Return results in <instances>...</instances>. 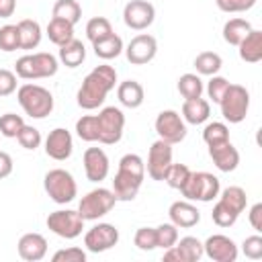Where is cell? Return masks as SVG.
I'll use <instances>...</instances> for the list:
<instances>
[{"label": "cell", "instance_id": "51", "mask_svg": "<svg viewBox=\"0 0 262 262\" xmlns=\"http://www.w3.org/2000/svg\"><path fill=\"white\" fill-rule=\"evenodd\" d=\"M16 10V0H0V18H10Z\"/></svg>", "mask_w": 262, "mask_h": 262}, {"label": "cell", "instance_id": "29", "mask_svg": "<svg viewBox=\"0 0 262 262\" xmlns=\"http://www.w3.org/2000/svg\"><path fill=\"white\" fill-rule=\"evenodd\" d=\"M74 27H76V25H72V23L63 20V18H55V16H53V18L49 20L45 33H47V37H49V41H51L53 45L61 47L63 43H68V41L74 39Z\"/></svg>", "mask_w": 262, "mask_h": 262}, {"label": "cell", "instance_id": "30", "mask_svg": "<svg viewBox=\"0 0 262 262\" xmlns=\"http://www.w3.org/2000/svg\"><path fill=\"white\" fill-rule=\"evenodd\" d=\"M92 49H94L96 57H100V59L108 61V59H115V57H119V55L123 53L125 45H123V39H121L119 35H115V33H113V35H108L106 39L92 43Z\"/></svg>", "mask_w": 262, "mask_h": 262}, {"label": "cell", "instance_id": "4", "mask_svg": "<svg viewBox=\"0 0 262 262\" xmlns=\"http://www.w3.org/2000/svg\"><path fill=\"white\" fill-rule=\"evenodd\" d=\"M16 100L27 117L45 119L53 111V94L39 84H23L16 88Z\"/></svg>", "mask_w": 262, "mask_h": 262}, {"label": "cell", "instance_id": "16", "mask_svg": "<svg viewBox=\"0 0 262 262\" xmlns=\"http://www.w3.org/2000/svg\"><path fill=\"white\" fill-rule=\"evenodd\" d=\"M203 252L213 262H235L237 260V246L229 235L213 233L203 242Z\"/></svg>", "mask_w": 262, "mask_h": 262}, {"label": "cell", "instance_id": "21", "mask_svg": "<svg viewBox=\"0 0 262 262\" xmlns=\"http://www.w3.org/2000/svg\"><path fill=\"white\" fill-rule=\"evenodd\" d=\"M170 223H174L178 229H190L201 221V211L192 205V201H174L168 209Z\"/></svg>", "mask_w": 262, "mask_h": 262}, {"label": "cell", "instance_id": "14", "mask_svg": "<svg viewBox=\"0 0 262 262\" xmlns=\"http://www.w3.org/2000/svg\"><path fill=\"white\" fill-rule=\"evenodd\" d=\"M123 51H125V57H127V61L131 66H145V63H149L156 57V53H158V41H156L154 35L139 33V35H135L127 43V47Z\"/></svg>", "mask_w": 262, "mask_h": 262}, {"label": "cell", "instance_id": "44", "mask_svg": "<svg viewBox=\"0 0 262 262\" xmlns=\"http://www.w3.org/2000/svg\"><path fill=\"white\" fill-rule=\"evenodd\" d=\"M227 88H229V80L227 78H223V76H211V80L207 82V94H209V98L213 100V102H217L219 104V100L223 98V94L227 92Z\"/></svg>", "mask_w": 262, "mask_h": 262}, {"label": "cell", "instance_id": "18", "mask_svg": "<svg viewBox=\"0 0 262 262\" xmlns=\"http://www.w3.org/2000/svg\"><path fill=\"white\" fill-rule=\"evenodd\" d=\"M72 151H74V139L66 127H55L53 131H49V135L45 137V154L51 160L63 162L72 156Z\"/></svg>", "mask_w": 262, "mask_h": 262}, {"label": "cell", "instance_id": "46", "mask_svg": "<svg viewBox=\"0 0 262 262\" xmlns=\"http://www.w3.org/2000/svg\"><path fill=\"white\" fill-rule=\"evenodd\" d=\"M242 252H244V256L250 258V260H260V258H262V237H260L258 233L248 235V237L244 239V244H242Z\"/></svg>", "mask_w": 262, "mask_h": 262}, {"label": "cell", "instance_id": "32", "mask_svg": "<svg viewBox=\"0 0 262 262\" xmlns=\"http://www.w3.org/2000/svg\"><path fill=\"white\" fill-rule=\"evenodd\" d=\"M176 88H178V92H180V96H182L184 100L199 98V96H203V92H205V84H203V80H201L199 74H182V76L178 78Z\"/></svg>", "mask_w": 262, "mask_h": 262}, {"label": "cell", "instance_id": "5", "mask_svg": "<svg viewBox=\"0 0 262 262\" xmlns=\"http://www.w3.org/2000/svg\"><path fill=\"white\" fill-rule=\"evenodd\" d=\"M221 184L219 178L211 172H190L186 182L180 186V192L186 201H199V203H211L219 196Z\"/></svg>", "mask_w": 262, "mask_h": 262}, {"label": "cell", "instance_id": "27", "mask_svg": "<svg viewBox=\"0 0 262 262\" xmlns=\"http://www.w3.org/2000/svg\"><path fill=\"white\" fill-rule=\"evenodd\" d=\"M221 194H219V205H223L229 213H233V215H237L239 217V213L246 209V205H248V194H246V190L242 188V186H227V188H223V190H219Z\"/></svg>", "mask_w": 262, "mask_h": 262}, {"label": "cell", "instance_id": "38", "mask_svg": "<svg viewBox=\"0 0 262 262\" xmlns=\"http://www.w3.org/2000/svg\"><path fill=\"white\" fill-rule=\"evenodd\" d=\"M25 119L16 113H4L0 115V135L8 137V139H16L18 131L23 129Z\"/></svg>", "mask_w": 262, "mask_h": 262}, {"label": "cell", "instance_id": "6", "mask_svg": "<svg viewBox=\"0 0 262 262\" xmlns=\"http://www.w3.org/2000/svg\"><path fill=\"white\" fill-rule=\"evenodd\" d=\"M43 188L47 196L57 205H68L78 196V184L74 176L63 168H53L43 178Z\"/></svg>", "mask_w": 262, "mask_h": 262}, {"label": "cell", "instance_id": "50", "mask_svg": "<svg viewBox=\"0 0 262 262\" xmlns=\"http://www.w3.org/2000/svg\"><path fill=\"white\" fill-rule=\"evenodd\" d=\"M10 174H12V158H10V154L0 149V180Z\"/></svg>", "mask_w": 262, "mask_h": 262}, {"label": "cell", "instance_id": "36", "mask_svg": "<svg viewBox=\"0 0 262 262\" xmlns=\"http://www.w3.org/2000/svg\"><path fill=\"white\" fill-rule=\"evenodd\" d=\"M76 135L82 141L94 143L98 141V125H96V115H82L76 121Z\"/></svg>", "mask_w": 262, "mask_h": 262}, {"label": "cell", "instance_id": "2", "mask_svg": "<svg viewBox=\"0 0 262 262\" xmlns=\"http://www.w3.org/2000/svg\"><path fill=\"white\" fill-rule=\"evenodd\" d=\"M145 178V162L137 154H125L119 160L117 174L113 178V194L119 201H133Z\"/></svg>", "mask_w": 262, "mask_h": 262}, {"label": "cell", "instance_id": "26", "mask_svg": "<svg viewBox=\"0 0 262 262\" xmlns=\"http://www.w3.org/2000/svg\"><path fill=\"white\" fill-rule=\"evenodd\" d=\"M18 39H20V49H37L41 39H43V29L37 20L33 18H23L18 25Z\"/></svg>", "mask_w": 262, "mask_h": 262}, {"label": "cell", "instance_id": "12", "mask_svg": "<svg viewBox=\"0 0 262 262\" xmlns=\"http://www.w3.org/2000/svg\"><path fill=\"white\" fill-rule=\"evenodd\" d=\"M170 164H172V143L158 137L149 145V151H147V164H145L147 176L151 180L164 182V176H166Z\"/></svg>", "mask_w": 262, "mask_h": 262}, {"label": "cell", "instance_id": "3", "mask_svg": "<svg viewBox=\"0 0 262 262\" xmlns=\"http://www.w3.org/2000/svg\"><path fill=\"white\" fill-rule=\"evenodd\" d=\"M57 68H59V59L53 53L37 51V53H27L18 57L14 63V74L16 78H23V80H41V78L55 76Z\"/></svg>", "mask_w": 262, "mask_h": 262}, {"label": "cell", "instance_id": "20", "mask_svg": "<svg viewBox=\"0 0 262 262\" xmlns=\"http://www.w3.org/2000/svg\"><path fill=\"white\" fill-rule=\"evenodd\" d=\"M209 158L213 160L215 168L221 172H233L239 166V151L229 139L209 145Z\"/></svg>", "mask_w": 262, "mask_h": 262}, {"label": "cell", "instance_id": "9", "mask_svg": "<svg viewBox=\"0 0 262 262\" xmlns=\"http://www.w3.org/2000/svg\"><path fill=\"white\" fill-rule=\"evenodd\" d=\"M96 125H98V143L115 145L123 137L125 115L119 106H104L96 115Z\"/></svg>", "mask_w": 262, "mask_h": 262}, {"label": "cell", "instance_id": "43", "mask_svg": "<svg viewBox=\"0 0 262 262\" xmlns=\"http://www.w3.org/2000/svg\"><path fill=\"white\" fill-rule=\"evenodd\" d=\"M133 244L141 250V252H149V250H156L158 244H156V227H139L133 235Z\"/></svg>", "mask_w": 262, "mask_h": 262}, {"label": "cell", "instance_id": "7", "mask_svg": "<svg viewBox=\"0 0 262 262\" xmlns=\"http://www.w3.org/2000/svg\"><path fill=\"white\" fill-rule=\"evenodd\" d=\"M115 205H117V199H115L113 190L98 186V188L86 192L80 199L78 211L84 217V221H98L100 217H104L106 213H111Z\"/></svg>", "mask_w": 262, "mask_h": 262}, {"label": "cell", "instance_id": "37", "mask_svg": "<svg viewBox=\"0 0 262 262\" xmlns=\"http://www.w3.org/2000/svg\"><path fill=\"white\" fill-rule=\"evenodd\" d=\"M229 139V127L221 121H213V123H207L205 129H203V141L207 145H215V143H221V141H227Z\"/></svg>", "mask_w": 262, "mask_h": 262}, {"label": "cell", "instance_id": "10", "mask_svg": "<svg viewBox=\"0 0 262 262\" xmlns=\"http://www.w3.org/2000/svg\"><path fill=\"white\" fill-rule=\"evenodd\" d=\"M47 227L63 239H76L84 229V217L74 209H57L47 215Z\"/></svg>", "mask_w": 262, "mask_h": 262}, {"label": "cell", "instance_id": "1", "mask_svg": "<svg viewBox=\"0 0 262 262\" xmlns=\"http://www.w3.org/2000/svg\"><path fill=\"white\" fill-rule=\"evenodd\" d=\"M117 86V70L108 63L96 66L92 72L86 74L82 80V86L78 88L76 100L78 106L84 111H94L104 104L106 94Z\"/></svg>", "mask_w": 262, "mask_h": 262}, {"label": "cell", "instance_id": "39", "mask_svg": "<svg viewBox=\"0 0 262 262\" xmlns=\"http://www.w3.org/2000/svg\"><path fill=\"white\" fill-rule=\"evenodd\" d=\"M190 168L186 166V164H170V168H168V172H166V176H164V182L170 186V188H176V190H180V186L186 182V178L190 176Z\"/></svg>", "mask_w": 262, "mask_h": 262}, {"label": "cell", "instance_id": "25", "mask_svg": "<svg viewBox=\"0 0 262 262\" xmlns=\"http://www.w3.org/2000/svg\"><path fill=\"white\" fill-rule=\"evenodd\" d=\"M237 51H239V57L248 63H258L262 59V31L258 29H252L244 39L242 43L237 45Z\"/></svg>", "mask_w": 262, "mask_h": 262}, {"label": "cell", "instance_id": "17", "mask_svg": "<svg viewBox=\"0 0 262 262\" xmlns=\"http://www.w3.org/2000/svg\"><path fill=\"white\" fill-rule=\"evenodd\" d=\"M203 256V242L194 235H184L172 248L164 250L166 262H199Z\"/></svg>", "mask_w": 262, "mask_h": 262}, {"label": "cell", "instance_id": "48", "mask_svg": "<svg viewBox=\"0 0 262 262\" xmlns=\"http://www.w3.org/2000/svg\"><path fill=\"white\" fill-rule=\"evenodd\" d=\"M12 92H16V74L0 68V96H10Z\"/></svg>", "mask_w": 262, "mask_h": 262}, {"label": "cell", "instance_id": "35", "mask_svg": "<svg viewBox=\"0 0 262 262\" xmlns=\"http://www.w3.org/2000/svg\"><path fill=\"white\" fill-rule=\"evenodd\" d=\"M108 35H113V27H111V20L104 18V16H94L86 23V37L90 43H96V41H102L106 39Z\"/></svg>", "mask_w": 262, "mask_h": 262}, {"label": "cell", "instance_id": "22", "mask_svg": "<svg viewBox=\"0 0 262 262\" xmlns=\"http://www.w3.org/2000/svg\"><path fill=\"white\" fill-rule=\"evenodd\" d=\"M18 256L27 262H39L47 256V239L41 233H25L18 239Z\"/></svg>", "mask_w": 262, "mask_h": 262}, {"label": "cell", "instance_id": "15", "mask_svg": "<svg viewBox=\"0 0 262 262\" xmlns=\"http://www.w3.org/2000/svg\"><path fill=\"white\" fill-rule=\"evenodd\" d=\"M156 20V8L147 0H131L123 8V23L133 31H145Z\"/></svg>", "mask_w": 262, "mask_h": 262}, {"label": "cell", "instance_id": "42", "mask_svg": "<svg viewBox=\"0 0 262 262\" xmlns=\"http://www.w3.org/2000/svg\"><path fill=\"white\" fill-rule=\"evenodd\" d=\"M0 49L6 51V53L20 49V39H18V27L16 25L0 27Z\"/></svg>", "mask_w": 262, "mask_h": 262}, {"label": "cell", "instance_id": "13", "mask_svg": "<svg viewBox=\"0 0 262 262\" xmlns=\"http://www.w3.org/2000/svg\"><path fill=\"white\" fill-rule=\"evenodd\" d=\"M119 244V229L113 223H96L84 233V246L92 254L106 252Z\"/></svg>", "mask_w": 262, "mask_h": 262}, {"label": "cell", "instance_id": "8", "mask_svg": "<svg viewBox=\"0 0 262 262\" xmlns=\"http://www.w3.org/2000/svg\"><path fill=\"white\" fill-rule=\"evenodd\" d=\"M219 108L227 123L231 125L242 123L250 108V92L242 84H229L227 92L219 100Z\"/></svg>", "mask_w": 262, "mask_h": 262}, {"label": "cell", "instance_id": "34", "mask_svg": "<svg viewBox=\"0 0 262 262\" xmlns=\"http://www.w3.org/2000/svg\"><path fill=\"white\" fill-rule=\"evenodd\" d=\"M53 16L78 25L82 18V6L78 4V0H57L53 4Z\"/></svg>", "mask_w": 262, "mask_h": 262}, {"label": "cell", "instance_id": "45", "mask_svg": "<svg viewBox=\"0 0 262 262\" xmlns=\"http://www.w3.org/2000/svg\"><path fill=\"white\" fill-rule=\"evenodd\" d=\"M51 260L53 262H86V252L78 246H70L63 250H57Z\"/></svg>", "mask_w": 262, "mask_h": 262}, {"label": "cell", "instance_id": "33", "mask_svg": "<svg viewBox=\"0 0 262 262\" xmlns=\"http://www.w3.org/2000/svg\"><path fill=\"white\" fill-rule=\"evenodd\" d=\"M223 66V59L215 51H201L194 57V70L199 76H215Z\"/></svg>", "mask_w": 262, "mask_h": 262}, {"label": "cell", "instance_id": "23", "mask_svg": "<svg viewBox=\"0 0 262 262\" xmlns=\"http://www.w3.org/2000/svg\"><path fill=\"white\" fill-rule=\"evenodd\" d=\"M117 98L127 108H139L145 100V92L137 80H125L117 86Z\"/></svg>", "mask_w": 262, "mask_h": 262}, {"label": "cell", "instance_id": "49", "mask_svg": "<svg viewBox=\"0 0 262 262\" xmlns=\"http://www.w3.org/2000/svg\"><path fill=\"white\" fill-rule=\"evenodd\" d=\"M248 219H250V225L256 229V233H260L262 231V203L252 205V209L248 213Z\"/></svg>", "mask_w": 262, "mask_h": 262}, {"label": "cell", "instance_id": "24", "mask_svg": "<svg viewBox=\"0 0 262 262\" xmlns=\"http://www.w3.org/2000/svg\"><path fill=\"white\" fill-rule=\"evenodd\" d=\"M209 115H211V104H209V100H205V98H190V100H184V104H182V119H184V123H188V125H203L207 119H209Z\"/></svg>", "mask_w": 262, "mask_h": 262}, {"label": "cell", "instance_id": "40", "mask_svg": "<svg viewBox=\"0 0 262 262\" xmlns=\"http://www.w3.org/2000/svg\"><path fill=\"white\" fill-rule=\"evenodd\" d=\"M16 141L20 143V147L35 151V149L41 145L43 137H41V131H39L37 127H33V125H27V123H25V125H23V129L18 131V135H16Z\"/></svg>", "mask_w": 262, "mask_h": 262}, {"label": "cell", "instance_id": "28", "mask_svg": "<svg viewBox=\"0 0 262 262\" xmlns=\"http://www.w3.org/2000/svg\"><path fill=\"white\" fill-rule=\"evenodd\" d=\"M57 59L66 66V68H78L82 66V61L86 59V47L82 41H78L76 37L68 43H63L59 47V53H57Z\"/></svg>", "mask_w": 262, "mask_h": 262}, {"label": "cell", "instance_id": "11", "mask_svg": "<svg viewBox=\"0 0 262 262\" xmlns=\"http://www.w3.org/2000/svg\"><path fill=\"white\" fill-rule=\"evenodd\" d=\"M154 127H156L158 137L164 139V141H168V143H172V145L180 143V141L186 137V123H184V119L180 117V113H176V111H172V108L162 111V113L156 117Z\"/></svg>", "mask_w": 262, "mask_h": 262}, {"label": "cell", "instance_id": "19", "mask_svg": "<svg viewBox=\"0 0 262 262\" xmlns=\"http://www.w3.org/2000/svg\"><path fill=\"white\" fill-rule=\"evenodd\" d=\"M82 164H84V174L90 182H100L108 176L111 162L102 147H88L82 156Z\"/></svg>", "mask_w": 262, "mask_h": 262}, {"label": "cell", "instance_id": "41", "mask_svg": "<svg viewBox=\"0 0 262 262\" xmlns=\"http://www.w3.org/2000/svg\"><path fill=\"white\" fill-rule=\"evenodd\" d=\"M178 242V227L174 223H162L156 227V244L162 250L172 248Z\"/></svg>", "mask_w": 262, "mask_h": 262}, {"label": "cell", "instance_id": "31", "mask_svg": "<svg viewBox=\"0 0 262 262\" xmlns=\"http://www.w3.org/2000/svg\"><path fill=\"white\" fill-rule=\"evenodd\" d=\"M252 31V25H250V20H246V18H229L225 25H223V39H225V43H229V45H239L242 43V39L248 35Z\"/></svg>", "mask_w": 262, "mask_h": 262}, {"label": "cell", "instance_id": "47", "mask_svg": "<svg viewBox=\"0 0 262 262\" xmlns=\"http://www.w3.org/2000/svg\"><path fill=\"white\" fill-rule=\"evenodd\" d=\"M215 4L223 12H246L256 4V0H215Z\"/></svg>", "mask_w": 262, "mask_h": 262}]
</instances>
